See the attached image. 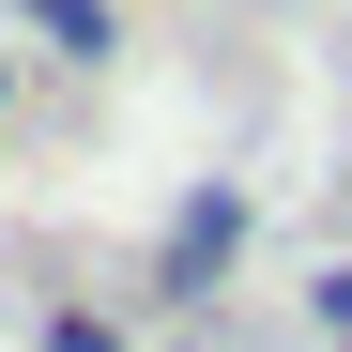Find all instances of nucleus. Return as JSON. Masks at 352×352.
Segmentation results:
<instances>
[{
  "mask_svg": "<svg viewBox=\"0 0 352 352\" xmlns=\"http://www.w3.org/2000/svg\"><path fill=\"white\" fill-rule=\"evenodd\" d=\"M230 245H245V199L199 184L184 214H168V291H214V276H230Z\"/></svg>",
  "mask_w": 352,
  "mask_h": 352,
  "instance_id": "1",
  "label": "nucleus"
},
{
  "mask_svg": "<svg viewBox=\"0 0 352 352\" xmlns=\"http://www.w3.org/2000/svg\"><path fill=\"white\" fill-rule=\"evenodd\" d=\"M46 352H123V337H107L92 307H62V322H46Z\"/></svg>",
  "mask_w": 352,
  "mask_h": 352,
  "instance_id": "3",
  "label": "nucleus"
},
{
  "mask_svg": "<svg viewBox=\"0 0 352 352\" xmlns=\"http://www.w3.org/2000/svg\"><path fill=\"white\" fill-rule=\"evenodd\" d=\"M31 46L46 62H107V0H31Z\"/></svg>",
  "mask_w": 352,
  "mask_h": 352,
  "instance_id": "2",
  "label": "nucleus"
}]
</instances>
